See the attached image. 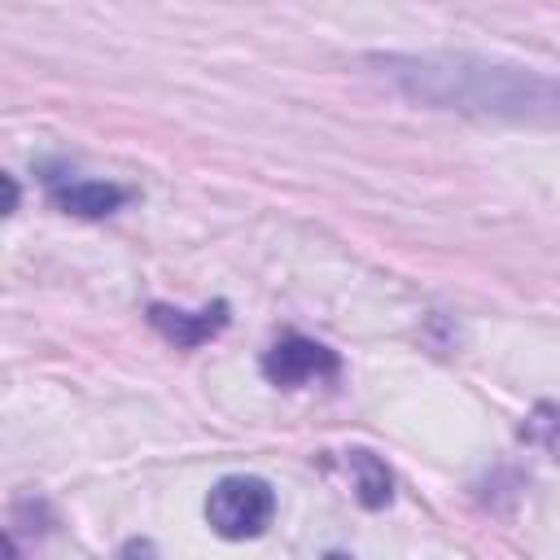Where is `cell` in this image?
<instances>
[{
  "mask_svg": "<svg viewBox=\"0 0 560 560\" xmlns=\"http://www.w3.org/2000/svg\"><path fill=\"white\" fill-rule=\"evenodd\" d=\"M363 66L402 101L438 114L560 127V79L534 66L494 61L477 52H368Z\"/></svg>",
  "mask_w": 560,
  "mask_h": 560,
  "instance_id": "1",
  "label": "cell"
},
{
  "mask_svg": "<svg viewBox=\"0 0 560 560\" xmlns=\"http://www.w3.org/2000/svg\"><path fill=\"white\" fill-rule=\"evenodd\" d=\"M521 438H525L529 446H538L547 459L560 464V402H538V407L529 411V420L521 424Z\"/></svg>",
  "mask_w": 560,
  "mask_h": 560,
  "instance_id": "7",
  "label": "cell"
},
{
  "mask_svg": "<svg viewBox=\"0 0 560 560\" xmlns=\"http://www.w3.org/2000/svg\"><path fill=\"white\" fill-rule=\"evenodd\" d=\"M271 516H276V490L262 477L232 472L219 477L206 494V525L228 542L258 538L271 525Z\"/></svg>",
  "mask_w": 560,
  "mask_h": 560,
  "instance_id": "2",
  "label": "cell"
},
{
  "mask_svg": "<svg viewBox=\"0 0 560 560\" xmlns=\"http://www.w3.org/2000/svg\"><path fill=\"white\" fill-rule=\"evenodd\" d=\"M48 197L57 210L79 214V219H105L131 201V188L109 184V179H52L48 175Z\"/></svg>",
  "mask_w": 560,
  "mask_h": 560,
  "instance_id": "5",
  "label": "cell"
},
{
  "mask_svg": "<svg viewBox=\"0 0 560 560\" xmlns=\"http://www.w3.org/2000/svg\"><path fill=\"white\" fill-rule=\"evenodd\" d=\"M341 372V359L337 350H328L324 341H311L302 332H289L280 337L267 354H262V376L280 389H302V385H319V381H332Z\"/></svg>",
  "mask_w": 560,
  "mask_h": 560,
  "instance_id": "3",
  "label": "cell"
},
{
  "mask_svg": "<svg viewBox=\"0 0 560 560\" xmlns=\"http://www.w3.org/2000/svg\"><path fill=\"white\" fill-rule=\"evenodd\" d=\"M149 324L179 350H197L206 346L210 337H219L228 328V302H214L206 311H184V306H166V302H153L149 306Z\"/></svg>",
  "mask_w": 560,
  "mask_h": 560,
  "instance_id": "4",
  "label": "cell"
},
{
  "mask_svg": "<svg viewBox=\"0 0 560 560\" xmlns=\"http://www.w3.org/2000/svg\"><path fill=\"white\" fill-rule=\"evenodd\" d=\"M346 472H350L354 499H359L363 508H385V503H389V494H394V472L385 468L381 455L354 446V451H346Z\"/></svg>",
  "mask_w": 560,
  "mask_h": 560,
  "instance_id": "6",
  "label": "cell"
}]
</instances>
